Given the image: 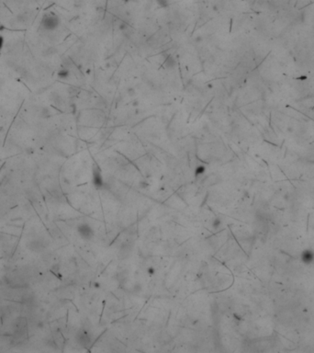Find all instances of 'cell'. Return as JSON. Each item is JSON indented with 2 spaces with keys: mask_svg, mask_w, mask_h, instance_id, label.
I'll return each instance as SVG.
<instances>
[{
  "mask_svg": "<svg viewBox=\"0 0 314 353\" xmlns=\"http://www.w3.org/2000/svg\"><path fill=\"white\" fill-rule=\"evenodd\" d=\"M60 22H61V19L56 14L47 13L43 15L40 21V25L45 30L51 31V30H56L60 26Z\"/></svg>",
  "mask_w": 314,
  "mask_h": 353,
  "instance_id": "1",
  "label": "cell"
},
{
  "mask_svg": "<svg viewBox=\"0 0 314 353\" xmlns=\"http://www.w3.org/2000/svg\"><path fill=\"white\" fill-rule=\"evenodd\" d=\"M93 182H94V185L96 186L97 188L103 185V178L100 174L99 168H94L93 170Z\"/></svg>",
  "mask_w": 314,
  "mask_h": 353,
  "instance_id": "2",
  "label": "cell"
},
{
  "mask_svg": "<svg viewBox=\"0 0 314 353\" xmlns=\"http://www.w3.org/2000/svg\"><path fill=\"white\" fill-rule=\"evenodd\" d=\"M79 233L81 234V236L84 238H90L93 235L92 229L89 226L86 225H82V227H79Z\"/></svg>",
  "mask_w": 314,
  "mask_h": 353,
  "instance_id": "3",
  "label": "cell"
},
{
  "mask_svg": "<svg viewBox=\"0 0 314 353\" xmlns=\"http://www.w3.org/2000/svg\"><path fill=\"white\" fill-rule=\"evenodd\" d=\"M164 66L166 68V69H174L176 66V60L173 57V56H168L165 62H164Z\"/></svg>",
  "mask_w": 314,
  "mask_h": 353,
  "instance_id": "4",
  "label": "cell"
},
{
  "mask_svg": "<svg viewBox=\"0 0 314 353\" xmlns=\"http://www.w3.org/2000/svg\"><path fill=\"white\" fill-rule=\"evenodd\" d=\"M57 76L60 79H67L70 76V71L67 68H62L58 71Z\"/></svg>",
  "mask_w": 314,
  "mask_h": 353,
  "instance_id": "5",
  "label": "cell"
},
{
  "mask_svg": "<svg viewBox=\"0 0 314 353\" xmlns=\"http://www.w3.org/2000/svg\"><path fill=\"white\" fill-rule=\"evenodd\" d=\"M156 4L161 9H167L169 7V0H155Z\"/></svg>",
  "mask_w": 314,
  "mask_h": 353,
  "instance_id": "6",
  "label": "cell"
},
{
  "mask_svg": "<svg viewBox=\"0 0 314 353\" xmlns=\"http://www.w3.org/2000/svg\"><path fill=\"white\" fill-rule=\"evenodd\" d=\"M206 171V168H205V166H202V165H200V166H198L197 168H196V170H195V174H196V176H200V175H202L204 172Z\"/></svg>",
  "mask_w": 314,
  "mask_h": 353,
  "instance_id": "7",
  "label": "cell"
},
{
  "mask_svg": "<svg viewBox=\"0 0 314 353\" xmlns=\"http://www.w3.org/2000/svg\"><path fill=\"white\" fill-rule=\"evenodd\" d=\"M4 46V38L3 36H0V53L2 51V48Z\"/></svg>",
  "mask_w": 314,
  "mask_h": 353,
  "instance_id": "8",
  "label": "cell"
}]
</instances>
